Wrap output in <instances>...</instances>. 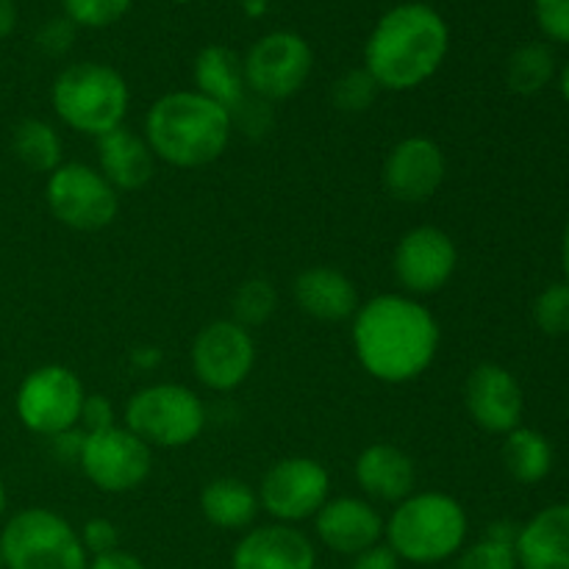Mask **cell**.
<instances>
[{
    "instance_id": "20",
    "label": "cell",
    "mask_w": 569,
    "mask_h": 569,
    "mask_svg": "<svg viewBox=\"0 0 569 569\" xmlns=\"http://www.w3.org/2000/svg\"><path fill=\"white\" fill-rule=\"evenodd\" d=\"M415 461L398 445L378 442L361 450L356 459V481L370 498L383 503H400L415 489Z\"/></svg>"
},
{
    "instance_id": "38",
    "label": "cell",
    "mask_w": 569,
    "mask_h": 569,
    "mask_svg": "<svg viewBox=\"0 0 569 569\" xmlns=\"http://www.w3.org/2000/svg\"><path fill=\"white\" fill-rule=\"evenodd\" d=\"M87 569H144V565L137 556L122 553V550H111V553L94 556Z\"/></svg>"
},
{
    "instance_id": "44",
    "label": "cell",
    "mask_w": 569,
    "mask_h": 569,
    "mask_svg": "<svg viewBox=\"0 0 569 569\" xmlns=\"http://www.w3.org/2000/svg\"><path fill=\"white\" fill-rule=\"evenodd\" d=\"M0 569H6V565H3V556H0Z\"/></svg>"
},
{
    "instance_id": "29",
    "label": "cell",
    "mask_w": 569,
    "mask_h": 569,
    "mask_svg": "<svg viewBox=\"0 0 569 569\" xmlns=\"http://www.w3.org/2000/svg\"><path fill=\"white\" fill-rule=\"evenodd\" d=\"M276 303V287H272L270 281H264V278H250V281H244L242 287L237 289V295H233V322H239L242 328L261 326V322H267L272 317Z\"/></svg>"
},
{
    "instance_id": "21",
    "label": "cell",
    "mask_w": 569,
    "mask_h": 569,
    "mask_svg": "<svg viewBox=\"0 0 569 569\" xmlns=\"http://www.w3.org/2000/svg\"><path fill=\"white\" fill-rule=\"evenodd\" d=\"M98 159L100 176L114 189H128V192L150 183L156 170V156L148 139L126 126L98 137Z\"/></svg>"
},
{
    "instance_id": "34",
    "label": "cell",
    "mask_w": 569,
    "mask_h": 569,
    "mask_svg": "<svg viewBox=\"0 0 569 569\" xmlns=\"http://www.w3.org/2000/svg\"><path fill=\"white\" fill-rule=\"evenodd\" d=\"M76 31L78 26L72 20H67V17H53V20H48L39 28V50H44L48 56H64L67 50L72 48V42H76Z\"/></svg>"
},
{
    "instance_id": "9",
    "label": "cell",
    "mask_w": 569,
    "mask_h": 569,
    "mask_svg": "<svg viewBox=\"0 0 569 569\" xmlns=\"http://www.w3.org/2000/svg\"><path fill=\"white\" fill-rule=\"evenodd\" d=\"M244 81L256 98L287 100L309 81L315 53L311 44L295 31H272L256 39L242 59Z\"/></svg>"
},
{
    "instance_id": "18",
    "label": "cell",
    "mask_w": 569,
    "mask_h": 569,
    "mask_svg": "<svg viewBox=\"0 0 569 569\" xmlns=\"http://www.w3.org/2000/svg\"><path fill=\"white\" fill-rule=\"evenodd\" d=\"M317 537L342 556H359L381 542L383 520L367 500L337 498L317 511Z\"/></svg>"
},
{
    "instance_id": "41",
    "label": "cell",
    "mask_w": 569,
    "mask_h": 569,
    "mask_svg": "<svg viewBox=\"0 0 569 569\" xmlns=\"http://www.w3.org/2000/svg\"><path fill=\"white\" fill-rule=\"evenodd\" d=\"M559 89L561 94H565V100L569 103V61L565 64V70H561V78H559Z\"/></svg>"
},
{
    "instance_id": "35",
    "label": "cell",
    "mask_w": 569,
    "mask_h": 569,
    "mask_svg": "<svg viewBox=\"0 0 569 569\" xmlns=\"http://www.w3.org/2000/svg\"><path fill=\"white\" fill-rule=\"evenodd\" d=\"M83 542V550L92 556H103V553H111V550H117V545H120V533H117V526L111 520H103V517H98V520H89L87 526H83V531L78 533Z\"/></svg>"
},
{
    "instance_id": "23",
    "label": "cell",
    "mask_w": 569,
    "mask_h": 569,
    "mask_svg": "<svg viewBox=\"0 0 569 569\" xmlns=\"http://www.w3.org/2000/svg\"><path fill=\"white\" fill-rule=\"evenodd\" d=\"M194 83L198 92L220 103L228 114H237L248 106V81L242 59L226 44H209L194 59Z\"/></svg>"
},
{
    "instance_id": "5",
    "label": "cell",
    "mask_w": 569,
    "mask_h": 569,
    "mask_svg": "<svg viewBox=\"0 0 569 569\" xmlns=\"http://www.w3.org/2000/svg\"><path fill=\"white\" fill-rule=\"evenodd\" d=\"M56 114L72 131L103 137L122 126L131 103L128 83L114 67L100 61H78L56 76L50 89Z\"/></svg>"
},
{
    "instance_id": "6",
    "label": "cell",
    "mask_w": 569,
    "mask_h": 569,
    "mask_svg": "<svg viewBox=\"0 0 569 569\" xmlns=\"http://www.w3.org/2000/svg\"><path fill=\"white\" fill-rule=\"evenodd\" d=\"M6 569H87L76 528L50 509H22L0 531Z\"/></svg>"
},
{
    "instance_id": "22",
    "label": "cell",
    "mask_w": 569,
    "mask_h": 569,
    "mask_svg": "<svg viewBox=\"0 0 569 569\" xmlns=\"http://www.w3.org/2000/svg\"><path fill=\"white\" fill-rule=\"evenodd\" d=\"M295 300L309 317L322 322H342L359 311L353 281L333 267H309L295 278Z\"/></svg>"
},
{
    "instance_id": "36",
    "label": "cell",
    "mask_w": 569,
    "mask_h": 569,
    "mask_svg": "<svg viewBox=\"0 0 569 569\" xmlns=\"http://www.w3.org/2000/svg\"><path fill=\"white\" fill-rule=\"evenodd\" d=\"M78 422H83L87 433L106 431V428L114 426V411H111V403L106 398H100V395H89V398H83L81 420Z\"/></svg>"
},
{
    "instance_id": "33",
    "label": "cell",
    "mask_w": 569,
    "mask_h": 569,
    "mask_svg": "<svg viewBox=\"0 0 569 569\" xmlns=\"http://www.w3.org/2000/svg\"><path fill=\"white\" fill-rule=\"evenodd\" d=\"M533 17L550 42L569 44V0H533Z\"/></svg>"
},
{
    "instance_id": "15",
    "label": "cell",
    "mask_w": 569,
    "mask_h": 569,
    "mask_svg": "<svg viewBox=\"0 0 569 569\" xmlns=\"http://www.w3.org/2000/svg\"><path fill=\"white\" fill-rule=\"evenodd\" d=\"M445 170V153L433 139L409 137L389 150L383 161V187L395 200L422 203L439 192Z\"/></svg>"
},
{
    "instance_id": "30",
    "label": "cell",
    "mask_w": 569,
    "mask_h": 569,
    "mask_svg": "<svg viewBox=\"0 0 569 569\" xmlns=\"http://www.w3.org/2000/svg\"><path fill=\"white\" fill-rule=\"evenodd\" d=\"M533 322L545 337H569V283H550L533 300Z\"/></svg>"
},
{
    "instance_id": "19",
    "label": "cell",
    "mask_w": 569,
    "mask_h": 569,
    "mask_svg": "<svg viewBox=\"0 0 569 569\" xmlns=\"http://www.w3.org/2000/svg\"><path fill=\"white\" fill-rule=\"evenodd\" d=\"M517 567L569 569V503L533 515L517 533Z\"/></svg>"
},
{
    "instance_id": "12",
    "label": "cell",
    "mask_w": 569,
    "mask_h": 569,
    "mask_svg": "<svg viewBox=\"0 0 569 569\" xmlns=\"http://www.w3.org/2000/svg\"><path fill=\"white\" fill-rule=\"evenodd\" d=\"M328 489H331V478L320 461L292 456L267 470L259 498L267 515L289 526V522L317 517V511L328 503Z\"/></svg>"
},
{
    "instance_id": "1",
    "label": "cell",
    "mask_w": 569,
    "mask_h": 569,
    "mask_svg": "<svg viewBox=\"0 0 569 569\" xmlns=\"http://www.w3.org/2000/svg\"><path fill=\"white\" fill-rule=\"evenodd\" d=\"M361 367L383 383H406L431 367L439 326L431 311L403 295H378L353 315Z\"/></svg>"
},
{
    "instance_id": "31",
    "label": "cell",
    "mask_w": 569,
    "mask_h": 569,
    "mask_svg": "<svg viewBox=\"0 0 569 569\" xmlns=\"http://www.w3.org/2000/svg\"><path fill=\"white\" fill-rule=\"evenodd\" d=\"M378 92H381V87L376 83V78L365 67H359V70H348L345 76L337 78L331 89V100L345 114H361V111L376 103Z\"/></svg>"
},
{
    "instance_id": "17",
    "label": "cell",
    "mask_w": 569,
    "mask_h": 569,
    "mask_svg": "<svg viewBox=\"0 0 569 569\" xmlns=\"http://www.w3.org/2000/svg\"><path fill=\"white\" fill-rule=\"evenodd\" d=\"M315 545L292 526H261L233 548L231 569H315Z\"/></svg>"
},
{
    "instance_id": "11",
    "label": "cell",
    "mask_w": 569,
    "mask_h": 569,
    "mask_svg": "<svg viewBox=\"0 0 569 569\" xmlns=\"http://www.w3.org/2000/svg\"><path fill=\"white\" fill-rule=\"evenodd\" d=\"M78 465L100 492L120 495L142 487L153 459L150 445H144L137 433L111 426L106 431L87 433Z\"/></svg>"
},
{
    "instance_id": "2",
    "label": "cell",
    "mask_w": 569,
    "mask_h": 569,
    "mask_svg": "<svg viewBox=\"0 0 569 569\" xmlns=\"http://www.w3.org/2000/svg\"><path fill=\"white\" fill-rule=\"evenodd\" d=\"M450 48V28L433 6H392L365 44V70L389 92H409L437 76Z\"/></svg>"
},
{
    "instance_id": "40",
    "label": "cell",
    "mask_w": 569,
    "mask_h": 569,
    "mask_svg": "<svg viewBox=\"0 0 569 569\" xmlns=\"http://www.w3.org/2000/svg\"><path fill=\"white\" fill-rule=\"evenodd\" d=\"M561 267H565V281L569 283V220L565 233H561Z\"/></svg>"
},
{
    "instance_id": "8",
    "label": "cell",
    "mask_w": 569,
    "mask_h": 569,
    "mask_svg": "<svg viewBox=\"0 0 569 569\" xmlns=\"http://www.w3.org/2000/svg\"><path fill=\"white\" fill-rule=\"evenodd\" d=\"M83 398V383L76 372L61 365L39 367L17 389V417L28 431L53 439L78 428Z\"/></svg>"
},
{
    "instance_id": "10",
    "label": "cell",
    "mask_w": 569,
    "mask_h": 569,
    "mask_svg": "<svg viewBox=\"0 0 569 569\" xmlns=\"http://www.w3.org/2000/svg\"><path fill=\"white\" fill-rule=\"evenodd\" d=\"M48 206L72 231H100L120 211L117 189L87 164H61L48 178Z\"/></svg>"
},
{
    "instance_id": "26",
    "label": "cell",
    "mask_w": 569,
    "mask_h": 569,
    "mask_svg": "<svg viewBox=\"0 0 569 569\" xmlns=\"http://www.w3.org/2000/svg\"><path fill=\"white\" fill-rule=\"evenodd\" d=\"M556 76V56L550 44L545 42H526L517 50H511L506 61V87L515 94L531 98L539 94Z\"/></svg>"
},
{
    "instance_id": "39",
    "label": "cell",
    "mask_w": 569,
    "mask_h": 569,
    "mask_svg": "<svg viewBox=\"0 0 569 569\" xmlns=\"http://www.w3.org/2000/svg\"><path fill=\"white\" fill-rule=\"evenodd\" d=\"M17 28V3L14 0H0V39L9 37Z\"/></svg>"
},
{
    "instance_id": "13",
    "label": "cell",
    "mask_w": 569,
    "mask_h": 569,
    "mask_svg": "<svg viewBox=\"0 0 569 569\" xmlns=\"http://www.w3.org/2000/svg\"><path fill=\"white\" fill-rule=\"evenodd\" d=\"M256 365V345L248 328L233 320L209 322L194 337L192 367L203 387L214 392H231L248 381Z\"/></svg>"
},
{
    "instance_id": "28",
    "label": "cell",
    "mask_w": 569,
    "mask_h": 569,
    "mask_svg": "<svg viewBox=\"0 0 569 569\" xmlns=\"http://www.w3.org/2000/svg\"><path fill=\"white\" fill-rule=\"evenodd\" d=\"M517 533L520 528L511 522H495L481 542L470 545L459 556L456 569H517Z\"/></svg>"
},
{
    "instance_id": "43",
    "label": "cell",
    "mask_w": 569,
    "mask_h": 569,
    "mask_svg": "<svg viewBox=\"0 0 569 569\" xmlns=\"http://www.w3.org/2000/svg\"><path fill=\"white\" fill-rule=\"evenodd\" d=\"M172 3H181L183 6V3H192V0H172Z\"/></svg>"
},
{
    "instance_id": "4",
    "label": "cell",
    "mask_w": 569,
    "mask_h": 569,
    "mask_svg": "<svg viewBox=\"0 0 569 569\" xmlns=\"http://www.w3.org/2000/svg\"><path fill=\"white\" fill-rule=\"evenodd\" d=\"M383 537L398 559L411 565H437L461 550L467 539V515L450 495H409L383 526Z\"/></svg>"
},
{
    "instance_id": "3",
    "label": "cell",
    "mask_w": 569,
    "mask_h": 569,
    "mask_svg": "<svg viewBox=\"0 0 569 569\" xmlns=\"http://www.w3.org/2000/svg\"><path fill=\"white\" fill-rule=\"evenodd\" d=\"M231 128L233 117L198 89L164 94L144 117V133L156 159L183 170L220 159Z\"/></svg>"
},
{
    "instance_id": "16",
    "label": "cell",
    "mask_w": 569,
    "mask_h": 569,
    "mask_svg": "<svg viewBox=\"0 0 569 569\" xmlns=\"http://www.w3.org/2000/svg\"><path fill=\"white\" fill-rule=\"evenodd\" d=\"M465 403L476 426L489 433H509L520 428L526 411L522 387L500 365H478L467 376Z\"/></svg>"
},
{
    "instance_id": "42",
    "label": "cell",
    "mask_w": 569,
    "mask_h": 569,
    "mask_svg": "<svg viewBox=\"0 0 569 569\" xmlns=\"http://www.w3.org/2000/svg\"><path fill=\"white\" fill-rule=\"evenodd\" d=\"M6 511V487H3V478H0V517Z\"/></svg>"
},
{
    "instance_id": "14",
    "label": "cell",
    "mask_w": 569,
    "mask_h": 569,
    "mask_svg": "<svg viewBox=\"0 0 569 569\" xmlns=\"http://www.w3.org/2000/svg\"><path fill=\"white\" fill-rule=\"evenodd\" d=\"M459 264L453 239L433 226L406 233L395 248V276L411 295L439 292Z\"/></svg>"
},
{
    "instance_id": "27",
    "label": "cell",
    "mask_w": 569,
    "mask_h": 569,
    "mask_svg": "<svg viewBox=\"0 0 569 569\" xmlns=\"http://www.w3.org/2000/svg\"><path fill=\"white\" fill-rule=\"evenodd\" d=\"M11 150L33 172H53L61 167V139L44 120H22L11 133Z\"/></svg>"
},
{
    "instance_id": "32",
    "label": "cell",
    "mask_w": 569,
    "mask_h": 569,
    "mask_svg": "<svg viewBox=\"0 0 569 569\" xmlns=\"http://www.w3.org/2000/svg\"><path fill=\"white\" fill-rule=\"evenodd\" d=\"M61 6L78 28H109L131 11L133 0H61Z\"/></svg>"
},
{
    "instance_id": "7",
    "label": "cell",
    "mask_w": 569,
    "mask_h": 569,
    "mask_svg": "<svg viewBox=\"0 0 569 569\" xmlns=\"http://www.w3.org/2000/svg\"><path fill=\"white\" fill-rule=\"evenodd\" d=\"M206 426V409L192 389L181 383L144 387L128 400L126 428L144 445L183 448L194 442Z\"/></svg>"
},
{
    "instance_id": "37",
    "label": "cell",
    "mask_w": 569,
    "mask_h": 569,
    "mask_svg": "<svg viewBox=\"0 0 569 569\" xmlns=\"http://www.w3.org/2000/svg\"><path fill=\"white\" fill-rule=\"evenodd\" d=\"M350 569H400V559L389 545H372L365 553L353 556Z\"/></svg>"
},
{
    "instance_id": "24",
    "label": "cell",
    "mask_w": 569,
    "mask_h": 569,
    "mask_svg": "<svg viewBox=\"0 0 569 569\" xmlns=\"http://www.w3.org/2000/svg\"><path fill=\"white\" fill-rule=\"evenodd\" d=\"M200 509L214 528L239 531L256 520L259 495L239 478H217V481L206 483L203 495H200Z\"/></svg>"
},
{
    "instance_id": "25",
    "label": "cell",
    "mask_w": 569,
    "mask_h": 569,
    "mask_svg": "<svg viewBox=\"0 0 569 569\" xmlns=\"http://www.w3.org/2000/svg\"><path fill=\"white\" fill-rule=\"evenodd\" d=\"M503 465L515 481L533 487V483L545 481L553 470V448H550L545 433L520 426L506 433Z\"/></svg>"
}]
</instances>
